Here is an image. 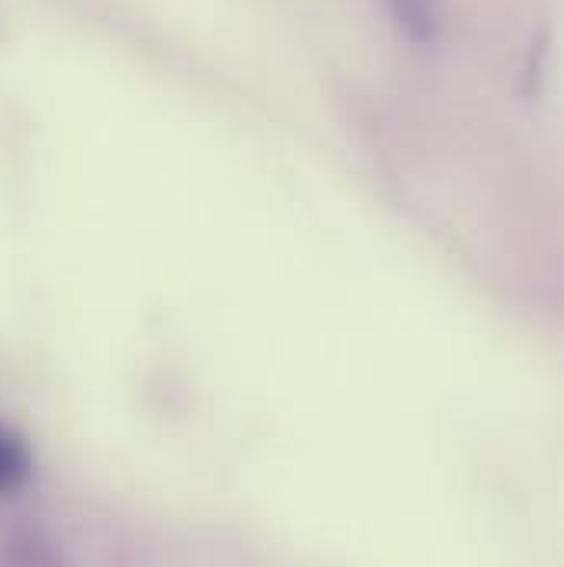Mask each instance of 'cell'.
I'll list each match as a JSON object with an SVG mask.
<instances>
[{
	"label": "cell",
	"mask_w": 564,
	"mask_h": 567,
	"mask_svg": "<svg viewBox=\"0 0 564 567\" xmlns=\"http://www.w3.org/2000/svg\"><path fill=\"white\" fill-rule=\"evenodd\" d=\"M383 7H387L393 27L407 40H413L420 47L435 43V37H439V0H383Z\"/></svg>",
	"instance_id": "6da1fadb"
},
{
	"label": "cell",
	"mask_w": 564,
	"mask_h": 567,
	"mask_svg": "<svg viewBox=\"0 0 564 567\" xmlns=\"http://www.w3.org/2000/svg\"><path fill=\"white\" fill-rule=\"evenodd\" d=\"M33 475V452L27 445V439L10 429L0 425V498L17 495Z\"/></svg>",
	"instance_id": "7a4b0ae2"
}]
</instances>
